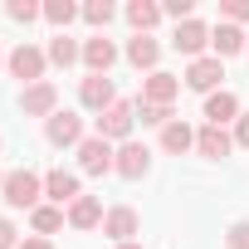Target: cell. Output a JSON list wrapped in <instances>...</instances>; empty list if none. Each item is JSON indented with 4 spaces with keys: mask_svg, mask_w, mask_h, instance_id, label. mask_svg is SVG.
I'll return each instance as SVG.
<instances>
[{
    "mask_svg": "<svg viewBox=\"0 0 249 249\" xmlns=\"http://www.w3.org/2000/svg\"><path fill=\"white\" fill-rule=\"evenodd\" d=\"M0 196H5L15 210H35V205H39V196H44V181H39L30 166H25V171H10V176H5Z\"/></svg>",
    "mask_w": 249,
    "mask_h": 249,
    "instance_id": "cell-1",
    "label": "cell"
},
{
    "mask_svg": "<svg viewBox=\"0 0 249 249\" xmlns=\"http://www.w3.org/2000/svg\"><path fill=\"white\" fill-rule=\"evenodd\" d=\"M132 122H137V107L117 98L107 112H98V137L103 142H127L132 137Z\"/></svg>",
    "mask_w": 249,
    "mask_h": 249,
    "instance_id": "cell-2",
    "label": "cell"
},
{
    "mask_svg": "<svg viewBox=\"0 0 249 249\" xmlns=\"http://www.w3.org/2000/svg\"><path fill=\"white\" fill-rule=\"evenodd\" d=\"M44 64H49V54H39L35 44L10 49V73H15V78H25L30 88H35V83H44Z\"/></svg>",
    "mask_w": 249,
    "mask_h": 249,
    "instance_id": "cell-3",
    "label": "cell"
},
{
    "mask_svg": "<svg viewBox=\"0 0 249 249\" xmlns=\"http://www.w3.org/2000/svg\"><path fill=\"white\" fill-rule=\"evenodd\" d=\"M225 78V64L215 59V54H200V59H191V69H186V88H196V93H215V83Z\"/></svg>",
    "mask_w": 249,
    "mask_h": 249,
    "instance_id": "cell-4",
    "label": "cell"
},
{
    "mask_svg": "<svg viewBox=\"0 0 249 249\" xmlns=\"http://www.w3.org/2000/svg\"><path fill=\"white\" fill-rule=\"evenodd\" d=\"M78 103H83L88 112H107V107L117 103V93H112V78H107V73H88V78L78 83Z\"/></svg>",
    "mask_w": 249,
    "mask_h": 249,
    "instance_id": "cell-5",
    "label": "cell"
},
{
    "mask_svg": "<svg viewBox=\"0 0 249 249\" xmlns=\"http://www.w3.org/2000/svg\"><path fill=\"white\" fill-rule=\"evenodd\" d=\"M112 142H103V137H83L78 142V166L88 171V176H103V171H112Z\"/></svg>",
    "mask_w": 249,
    "mask_h": 249,
    "instance_id": "cell-6",
    "label": "cell"
},
{
    "mask_svg": "<svg viewBox=\"0 0 249 249\" xmlns=\"http://www.w3.org/2000/svg\"><path fill=\"white\" fill-rule=\"evenodd\" d=\"M137 210L132 205H112L107 215H103V234L112 239V244H132V234H137Z\"/></svg>",
    "mask_w": 249,
    "mask_h": 249,
    "instance_id": "cell-7",
    "label": "cell"
},
{
    "mask_svg": "<svg viewBox=\"0 0 249 249\" xmlns=\"http://www.w3.org/2000/svg\"><path fill=\"white\" fill-rule=\"evenodd\" d=\"M147 166H152V152H147L142 142H122L117 157H112V171H117V176H127V181L147 176Z\"/></svg>",
    "mask_w": 249,
    "mask_h": 249,
    "instance_id": "cell-8",
    "label": "cell"
},
{
    "mask_svg": "<svg viewBox=\"0 0 249 249\" xmlns=\"http://www.w3.org/2000/svg\"><path fill=\"white\" fill-rule=\"evenodd\" d=\"M20 107H25V117H54V112H59V93H54V83L44 78V83H35V88H25V98H20Z\"/></svg>",
    "mask_w": 249,
    "mask_h": 249,
    "instance_id": "cell-9",
    "label": "cell"
},
{
    "mask_svg": "<svg viewBox=\"0 0 249 249\" xmlns=\"http://www.w3.org/2000/svg\"><path fill=\"white\" fill-rule=\"evenodd\" d=\"M181 93V78H171V73H147L142 78V103H157V107H171V98Z\"/></svg>",
    "mask_w": 249,
    "mask_h": 249,
    "instance_id": "cell-10",
    "label": "cell"
},
{
    "mask_svg": "<svg viewBox=\"0 0 249 249\" xmlns=\"http://www.w3.org/2000/svg\"><path fill=\"white\" fill-rule=\"evenodd\" d=\"M49 142L54 147H78L83 142V117L78 112H54L49 117Z\"/></svg>",
    "mask_w": 249,
    "mask_h": 249,
    "instance_id": "cell-11",
    "label": "cell"
},
{
    "mask_svg": "<svg viewBox=\"0 0 249 249\" xmlns=\"http://www.w3.org/2000/svg\"><path fill=\"white\" fill-rule=\"evenodd\" d=\"M230 147H234V137H230L225 127H210V122H205V127L196 132V152H200V157H210V161L230 157Z\"/></svg>",
    "mask_w": 249,
    "mask_h": 249,
    "instance_id": "cell-12",
    "label": "cell"
},
{
    "mask_svg": "<svg viewBox=\"0 0 249 249\" xmlns=\"http://www.w3.org/2000/svg\"><path fill=\"white\" fill-rule=\"evenodd\" d=\"M157 59H161V44H157L152 35H132V39H127V64H132V69L157 73Z\"/></svg>",
    "mask_w": 249,
    "mask_h": 249,
    "instance_id": "cell-13",
    "label": "cell"
},
{
    "mask_svg": "<svg viewBox=\"0 0 249 249\" xmlns=\"http://www.w3.org/2000/svg\"><path fill=\"white\" fill-rule=\"evenodd\" d=\"M205 117H210V127H225V122H239V98L234 93H210L205 98Z\"/></svg>",
    "mask_w": 249,
    "mask_h": 249,
    "instance_id": "cell-14",
    "label": "cell"
},
{
    "mask_svg": "<svg viewBox=\"0 0 249 249\" xmlns=\"http://www.w3.org/2000/svg\"><path fill=\"white\" fill-rule=\"evenodd\" d=\"M181 54H191V59H200V49L210 44V30L200 25V20H186V25H176V39H171Z\"/></svg>",
    "mask_w": 249,
    "mask_h": 249,
    "instance_id": "cell-15",
    "label": "cell"
},
{
    "mask_svg": "<svg viewBox=\"0 0 249 249\" xmlns=\"http://www.w3.org/2000/svg\"><path fill=\"white\" fill-rule=\"evenodd\" d=\"M210 44H215V59H230V54L249 49V35H244L239 25H215V30H210Z\"/></svg>",
    "mask_w": 249,
    "mask_h": 249,
    "instance_id": "cell-16",
    "label": "cell"
},
{
    "mask_svg": "<svg viewBox=\"0 0 249 249\" xmlns=\"http://www.w3.org/2000/svg\"><path fill=\"white\" fill-rule=\"evenodd\" d=\"M83 64H88V73H107V69L117 64V49H112V39L93 35V39L83 44Z\"/></svg>",
    "mask_w": 249,
    "mask_h": 249,
    "instance_id": "cell-17",
    "label": "cell"
},
{
    "mask_svg": "<svg viewBox=\"0 0 249 249\" xmlns=\"http://www.w3.org/2000/svg\"><path fill=\"white\" fill-rule=\"evenodd\" d=\"M44 196H49L54 205H64V200L73 205V200H78V176H73V171H64V166H59V171H49V176H44Z\"/></svg>",
    "mask_w": 249,
    "mask_h": 249,
    "instance_id": "cell-18",
    "label": "cell"
},
{
    "mask_svg": "<svg viewBox=\"0 0 249 249\" xmlns=\"http://www.w3.org/2000/svg\"><path fill=\"white\" fill-rule=\"evenodd\" d=\"M69 225H73V230H98V225H103V205H98L93 196H78V200L69 205Z\"/></svg>",
    "mask_w": 249,
    "mask_h": 249,
    "instance_id": "cell-19",
    "label": "cell"
},
{
    "mask_svg": "<svg viewBox=\"0 0 249 249\" xmlns=\"http://www.w3.org/2000/svg\"><path fill=\"white\" fill-rule=\"evenodd\" d=\"M127 20H132L137 35H152V25L161 20V5H152V0H132V5H127Z\"/></svg>",
    "mask_w": 249,
    "mask_h": 249,
    "instance_id": "cell-20",
    "label": "cell"
},
{
    "mask_svg": "<svg viewBox=\"0 0 249 249\" xmlns=\"http://www.w3.org/2000/svg\"><path fill=\"white\" fill-rule=\"evenodd\" d=\"M161 147L181 157V152H191V147H196V132L186 127V122H181V117H176V122H171V127H161Z\"/></svg>",
    "mask_w": 249,
    "mask_h": 249,
    "instance_id": "cell-21",
    "label": "cell"
},
{
    "mask_svg": "<svg viewBox=\"0 0 249 249\" xmlns=\"http://www.w3.org/2000/svg\"><path fill=\"white\" fill-rule=\"evenodd\" d=\"M78 59H83V49H78V44H73V39H69L64 30H59V35L49 39V64H59V69H69V64H78Z\"/></svg>",
    "mask_w": 249,
    "mask_h": 249,
    "instance_id": "cell-22",
    "label": "cell"
},
{
    "mask_svg": "<svg viewBox=\"0 0 249 249\" xmlns=\"http://www.w3.org/2000/svg\"><path fill=\"white\" fill-rule=\"evenodd\" d=\"M64 220H69V215H64L59 205H35V210H30V225H35V234H54Z\"/></svg>",
    "mask_w": 249,
    "mask_h": 249,
    "instance_id": "cell-23",
    "label": "cell"
},
{
    "mask_svg": "<svg viewBox=\"0 0 249 249\" xmlns=\"http://www.w3.org/2000/svg\"><path fill=\"white\" fill-rule=\"evenodd\" d=\"M137 117H142V127H171V107H157V103H137Z\"/></svg>",
    "mask_w": 249,
    "mask_h": 249,
    "instance_id": "cell-24",
    "label": "cell"
},
{
    "mask_svg": "<svg viewBox=\"0 0 249 249\" xmlns=\"http://www.w3.org/2000/svg\"><path fill=\"white\" fill-rule=\"evenodd\" d=\"M73 15H78V5H73V0H49V5H44V20H49V25H59V30H64Z\"/></svg>",
    "mask_w": 249,
    "mask_h": 249,
    "instance_id": "cell-25",
    "label": "cell"
},
{
    "mask_svg": "<svg viewBox=\"0 0 249 249\" xmlns=\"http://www.w3.org/2000/svg\"><path fill=\"white\" fill-rule=\"evenodd\" d=\"M5 15H10V20H20V25H30V20H39V15H44V5H35V0H10Z\"/></svg>",
    "mask_w": 249,
    "mask_h": 249,
    "instance_id": "cell-26",
    "label": "cell"
},
{
    "mask_svg": "<svg viewBox=\"0 0 249 249\" xmlns=\"http://www.w3.org/2000/svg\"><path fill=\"white\" fill-rule=\"evenodd\" d=\"M112 15H117V10L107 5V0H88V5H83V20H88V25H107Z\"/></svg>",
    "mask_w": 249,
    "mask_h": 249,
    "instance_id": "cell-27",
    "label": "cell"
},
{
    "mask_svg": "<svg viewBox=\"0 0 249 249\" xmlns=\"http://www.w3.org/2000/svg\"><path fill=\"white\" fill-rule=\"evenodd\" d=\"M225 244H230V249H249V220H234L230 234H225Z\"/></svg>",
    "mask_w": 249,
    "mask_h": 249,
    "instance_id": "cell-28",
    "label": "cell"
},
{
    "mask_svg": "<svg viewBox=\"0 0 249 249\" xmlns=\"http://www.w3.org/2000/svg\"><path fill=\"white\" fill-rule=\"evenodd\" d=\"M220 15L234 25V20H249V0H220Z\"/></svg>",
    "mask_w": 249,
    "mask_h": 249,
    "instance_id": "cell-29",
    "label": "cell"
},
{
    "mask_svg": "<svg viewBox=\"0 0 249 249\" xmlns=\"http://www.w3.org/2000/svg\"><path fill=\"white\" fill-rule=\"evenodd\" d=\"M0 249H20V239H15V225H10V220H0Z\"/></svg>",
    "mask_w": 249,
    "mask_h": 249,
    "instance_id": "cell-30",
    "label": "cell"
},
{
    "mask_svg": "<svg viewBox=\"0 0 249 249\" xmlns=\"http://www.w3.org/2000/svg\"><path fill=\"white\" fill-rule=\"evenodd\" d=\"M234 142H239V147H249V112L234 122Z\"/></svg>",
    "mask_w": 249,
    "mask_h": 249,
    "instance_id": "cell-31",
    "label": "cell"
},
{
    "mask_svg": "<svg viewBox=\"0 0 249 249\" xmlns=\"http://www.w3.org/2000/svg\"><path fill=\"white\" fill-rule=\"evenodd\" d=\"M20 249H54V244H49L44 234H35V239H20Z\"/></svg>",
    "mask_w": 249,
    "mask_h": 249,
    "instance_id": "cell-32",
    "label": "cell"
},
{
    "mask_svg": "<svg viewBox=\"0 0 249 249\" xmlns=\"http://www.w3.org/2000/svg\"><path fill=\"white\" fill-rule=\"evenodd\" d=\"M117 249H142V244H117Z\"/></svg>",
    "mask_w": 249,
    "mask_h": 249,
    "instance_id": "cell-33",
    "label": "cell"
},
{
    "mask_svg": "<svg viewBox=\"0 0 249 249\" xmlns=\"http://www.w3.org/2000/svg\"><path fill=\"white\" fill-rule=\"evenodd\" d=\"M0 186H5V176H0Z\"/></svg>",
    "mask_w": 249,
    "mask_h": 249,
    "instance_id": "cell-34",
    "label": "cell"
}]
</instances>
